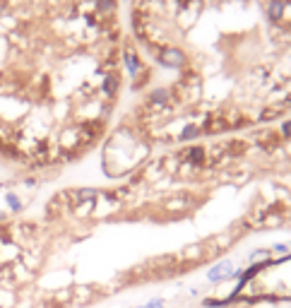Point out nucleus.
<instances>
[{
    "instance_id": "7",
    "label": "nucleus",
    "mask_w": 291,
    "mask_h": 308,
    "mask_svg": "<svg viewBox=\"0 0 291 308\" xmlns=\"http://www.w3.org/2000/svg\"><path fill=\"white\" fill-rule=\"evenodd\" d=\"M272 260V253L270 248H257L248 255V265H257V263H270Z\"/></svg>"
},
{
    "instance_id": "15",
    "label": "nucleus",
    "mask_w": 291,
    "mask_h": 308,
    "mask_svg": "<svg viewBox=\"0 0 291 308\" xmlns=\"http://www.w3.org/2000/svg\"><path fill=\"white\" fill-rule=\"evenodd\" d=\"M96 5H99V10H101V12H111V10L116 8V3H113V0H99Z\"/></svg>"
},
{
    "instance_id": "11",
    "label": "nucleus",
    "mask_w": 291,
    "mask_h": 308,
    "mask_svg": "<svg viewBox=\"0 0 291 308\" xmlns=\"http://www.w3.org/2000/svg\"><path fill=\"white\" fill-rule=\"evenodd\" d=\"M270 19H274V22H279L282 19V12H284V0H272V5H270Z\"/></svg>"
},
{
    "instance_id": "13",
    "label": "nucleus",
    "mask_w": 291,
    "mask_h": 308,
    "mask_svg": "<svg viewBox=\"0 0 291 308\" xmlns=\"http://www.w3.org/2000/svg\"><path fill=\"white\" fill-rule=\"evenodd\" d=\"M270 253H272V255H286V253H289V243H274L272 248H270Z\"/></svg>"
},
{
    "instance_id": "3",
    "label": "nucleus",
    "mask_w": 291,
    "mask_h": 308,
    "mask_svg": "<svg viewBox=\"0 0 291 308\" xmlns=\"http://www.w3.org/2000/svg\"><path fill=\"white\" fill-rule=\"evenodd\" d=\"M173 89H169V87H156V89H152V92H149V96H147V104H149V106H152V109H156V111H159V109H166V106H169V104L173 101Z\"/></svg>"
},
{
    "instance_id": "2",
    "label": "nucleus",
    "mask_w": 291,
    "mask_h": 308,
    "mask_svg": "<svg viewBox=\"0 0 291 308\" xmlns=\"http://www.w3.org/2000/svg\"><path fill=\"white\" fill-rule=\"evenodd\" d=\"M156 51V60L162 63V65H166V68H186L188 65V56L180 51V48H176V46H166V48H154Z\"/></svg>"
},
{
    "instance_id": "12",
    "label": "nucleus",
    "mask_w": 291,
    "mask_h": 308,
    "mask_svg": "<svg viewBox=\"0 0 291 308\" xmlns=\"http://www.w3.org/2000/svg\"><path fill=\"white\" fill-rule=\"evenodd\" d=\"M5 202H8V207H10V212H22V200H19L15 193H5Z\"/></svg>"
},
{
    "instance_id": "10",
    "label": "nucleus",
    "mask_w": 291,
    "mask_h": 308,
    "mask_svg": "<svg viewBox=\"0 0 291 308\" xmlns=\"http://www.w3.org/2000/svg\"><path fill=\"white\" fill-rule=\"evenodd\" d=\"M202 135V128L200 125H186L183 133H180V142H188V140H195V137Z\"/></svg>"
},
{
    "instance_id": "14",
    "label": "nucleus",
    "mask_w": 291,
    "mask_h": 308,
    "mask_svg": "<svg viewBox=\"0 0 291 308\" xmlns=\"http://www.w3.org/2000/svg\"><path fill=\"white\" fill-rule=\"evenodd\" d=\"M135 308H166V301L164 299H152V301H147L145 306H135Z\"/></svg>"
},
{
    "instance_id": "17",
    "label": "nucleus",
    "mask_w": 291,
    "mask_h": 308,
    "mask_svg": "<svg viewBox=\"0 0 291 308\" xmlns=\"http://www.w3.org/2000/svg\"><path fill=\"white\" fill-rule=\"evenodd\" d=\"M0 222H5V214H3V212H0Z\"/></svg>"
},
{
    "instance_id": "8",
    "label": "nucleus",
    "mask_w": 291,
    "mask_h": 308,
    "mask_svg": "<svg viewBox=\"0 0 291 308\" xmlns=\"http://www.w3.org/2000/svg\"><path fill=\"white\" fill-rule=\"evenodd\" d=\"M92 294L94 289H89V287H72V301H77V303H87L92 299Z\"/></svg>"
},
{
    "instance_id": "1",
    "label": "nucleus",
    "mask_w": 291,
    "mask_h": 308,
    "mask_svg": "<svg viewBox=\"0 0 291 308\" xmlns=\"http://www.w3.org/2000/svg\"><path fill=\"white\" fill-rule=\"evenodd\" d=\"M241 272H243V267H236L231 260H219V263H214L207 270V282L222 284V282H229V279H239Z\"/></svg>"
},
{
    "instance_id": "5",
    "label": "nucleus",
    "mask_w": 291,
    "mask_h": 308,
    "mask_svg": "<svg viewBox=\"0 0 291 308\" xmlns=\"http://www.w3.org/2000/svg\"><path fill=\"white\" fill-rule=\"evenodd\" d=\"M118 87H120L118 72H116V70H113V72H106V77H103V82H101V94L106 96V99H113V96L118 94Z\"/></svg>"
},
{
    "instance_id": "16",
    "label": "nucleus",
    "mask_w": 291,
    "mask_h": 308,
    "mask_svg": "<svg viewBox=\"0 0 291 308\" xmlns=\"http://www.w3.org/2000/svg\"><path fill=\"white\" fill-rule=\"evenodd\" d=\"M282 137H289V140H291V118L282 123Z\"/></svg>"
},
{
    "instance_id": "4",
    "label": "nucleus",
    "mask_w": 291,
    "mask_h": 308,
    "mask_svg": "<svg viewBox=\"0 0 291 308\" xmlns=\"http://www.w3.org/2000/svg\"><path fill=\"white\" fill-rule=\"evenodd\" d=\"M123 63H125V70L133 75V80H137V77L145 72V68H142V60H140L137 51H133V48H125V51H123Z\"/></svg>"
},
{
    "instance_id": "9",
    "label": "nucleus",
    "mask_w": 291,
    "mask_h": 308,
    "mask_svg": "<svg viewBox=\"0 0 291 308\" xmlns=\"http://www.w3.org/2000/svg\"><path fill=\"white\" fill-rule=\"evenodd\" d=\"M188 205H190L188 197H173V200H166V210H171V212H183Z\"/></svg>"
},
{
    "instance_id": "6",
    "label": "nucleus",
    "mask_w": 291,
    "mask_h": 308,
    "mask_svg": "<svg viewBox=\"0 0 291 308\" xmlns=\"http://www.w3.org/2000/svg\"><path fill=\"white\" fill-rule=\"evenodd\" d=\"M200 306L202 308H231V306H236V299H231V296H207V299L200 301Z\"/></svg>"
}]
</instances>
